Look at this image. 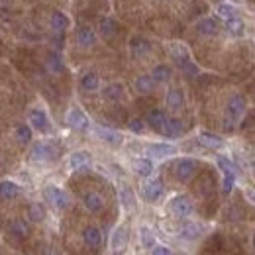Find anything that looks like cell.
I'll return each instance as SVG.
<instances>
[{"label":"cell","instance_id":"obj_1","mask_svg":"<svg viewBox=\"0 0 255 255\" xmlns=\"http://www.w3.org/2000/svg\"><path fill=\"white\" fill-rule=\"evenodd\" d=\"M248 110V98L240 93L230 96L228 104H226V116H224V129L226 131H234L236 124L242 120V116Z\"/></svg>","mask_w":255,"mask_h":255},{"label":"cell","instance_id":"obj_2","mask_svg":"<svg viewBox=\"0 0 255 255\" xmlns=\"http://www.w3.org/2000/svg\"><path fill=\"white\" fill-rule=\"evenodd\" d=\"M43 198H45V202H49L55 210H67L69 204H71L69 194H67L61 187H57V185H47V187L43 189Z\"/></svg>","mask_w":255,"mask_h":255},{"label":"cell","instance_id":"obj_3","mask_svg":"<svg viewBox=\"0 0 255 255\" xmlns=\"http://www.w3.org/2000/svg\"><path fill=\"white\" fill-rule=\"evenodd\" d=\"M75 41L83 49H93L96 43H98V33H96V30L91 24L81 22L77 26V30H75Z\"/></svg>","mask_w":255,"mask_h":255},{"label":"cell","instance_id":"obj_4","mask_svg":"<svg viewBox=\"0 0 255 255\" xmlns=\"http://www.w3.org/2000/svg\"><path fill=\"white\" fill-rule=\"evenodd\" d=\"M169 210L175 218H189L194 212V204L187 194H177L169 200Z\"/></svg>","mask_w":255,"mask_h":255},{"label":"cell","instance_id":"obj_5","mask_svg":"<svg viewBox=\"0 0 255 255\" xmlns=\"http://www.w3.org/2000/svg\"><path fill=\"white\" fill-rule=\"evenodd\" d=\"M173 171H175L177 181H181V183H189L192 177L196 175V171H198V161L192 159V157H183V159H177V161H175Z\"/></svg>","mask_w":255,"mask_h":255},{"label":"cell","instance_id":"obj_6","mask_svg":"<svg viewBox=\"0 0 255 255\" xmlns=\"http://www.w3.org/2000/svg\"><path fill=\"white\" fill-rule=\"evenodd\" d=\"M128 49H129L131 57L141 59V57H147L153 51V43L143 35H131L129 41H128Z\"/></svg>","mask_w":255,"mask_h":255},{"label":"cell","instance_id":"obj_7","mask_svg":"<svg viewBox=\"0 0 255 255\" xmlns=\"http://www.w3.org/2000/svg\"><path fill=\"white\" fill-rule=\"evenodd\" d=\"M220 30H222V24L214 16H204V18H198L194 22V32L202 37H214L220 33Z\"/></svg>","mask_w":255,"mask_h":255},{"label":"cell","instance_id":"obj_8","mask_svg":"<svg viewBox=\"0 0 255 255\" xmlns=\"http://www.w3.org/2000/svg\"><path fill=\"white\" fill-rule=\"evenodd\" d=\"M65 122H67V126L71 128V129H75V131H87L89 126H91L89 116H87L79 106L69 108V112H67V116H65Z\"/></svg>","mask_w":255,"mask_h":255},{"label":"cell","instance_id":"obj_9","mask_svg":"<svg viewBox=\"0 0 255 255\" xmlns=\"http://www.w3.org/2000/svg\"><path fill=\"white\" fill-rule=\"evenodd\" d=\"M28 122H30V128L39 131V133H49L51 131L49 116L43 108H32L30 114H28Z\"/></svg>","mask_w":255,"mask_h":255},{"label":"cell","instance_id":"obj_10","mask_svg":"<svg viewBox=\"0 0 255 255\" xmlns=\"http://www.w3.org/2000/svg\"><path fill=\"white\" fill-rule=\"evenodd\" d=\"M165 192V185H163V179H151L147 181L143 187H141V198L145 202H157Z\"/></svg>","mask_w":255,"mask_h":255},{"label":"cell","instance_id":"obj_11","mask_svg":"<svg viewBox=\"0 0 255 255\" xmlns=\"http://www.w3.org/2000/svg\"><path fill=\"white\" fill-rule=\"evenodd\" d=\"M6 232L14 240H28L30 234H32L30 224L26 222V220H22V218H12L10 222L6 224Z\"/></svg>","mask_w":255,"mask_h":255},{"label":"cell","instance_id":"obj_12","mask_svg":"<svg viewBox=\"0 0 255 255\" xmlns=\"http://www.w3.org/2000/svg\"><path fill=\"white\" fill-rule=\"evenodd\" d=\"M49 28L55 35H63L71 28V18L65 14L63 10H53L49 14Z\"/></svg>","mask_w":255,"mask_h":255},{"label":"cell","instance_id":"obj_13","mask_svg":"<svg viewBox=\"0 0 255 255\" xmlns=\"http://www.w3.org/2000/svg\"><path fill=\"white\" fill-rule=\"evenodd\" d=\"M165 104H167V108L173 110V112L183 110L185 104H187V98H185L183 89H179V87H171V89L167 91V95H165Z\"/></svg>","mask_w":255,"mask_h":255},{"label":"cell","instance_id":"obj_14","mask_svg":"<svg viewBox=\"0 0 255 255\" xmlns=\"http://www.w3.org/2000/svg\"><path fill=\"white\" fill-rule=\"evenodd\" d=\"M43 63H45V69L53 75H63L65 73V61H63V55L59 51H47L45 57H43Z\"/></svg>","mask_w":255,"mask_h":255},{"label":"cell","instance_id":"obj_15","mask_svg":"<svg viewBox=\"0 0 255 255\" xmlns=\"http://www.w3.org/2000/svg\"><path fill=\"white\" fill-rule=\"evenodd\" d=\"M159 133L165 135V137H169V139H175V137L185 133V124H183L181 118H169L167 116V120H165V124H163Z\"/></svg>","mask_w":255,"mask_h":255},{"label":"cell","instance_id":"obj_16","mask_svg":"<svg viewBox=\"0 0 255 255\" xmlns=\"http://www.w3.org/2000/svg\"><path fill=\"white\" fill-rule=\"evenodd\" d=\"M83 204L91 214H100L104 210V198L96 191H89L83 194Z\"/></svg>","mask_w":255,"mask_h":255},{"label":"cell","instance_id":"obj_17","mask_svg":"<svg viewBox=\"0 0 255 255\" xmlns=\"http://www.w3.org/2000/svg\"><path fill=\"white\" fill-rule=\"evenodd\" d=\"M165 120H167V112L163 110V108H151L149 112H147V116H145V126H149L153 131H157L159 133L163 124H165Z\"/></svg>","mask_w":255,"mask_h":255},{"label":"cell","instance_id":"obj_18","mask_svg":"<svg viewBox=\"0 0 255 255\" xmlns=\"http://www.w3.org/2000/svg\"><path fill=\"white\" fill-rule=\"evenodd\" d=\"M124 96H126V89L122 83H108L102 89V98L108 102H120L124 100Z\"/></svg>","mask_w":255,"mask_h":255},{"label":"cell","instance_id":"obj_19","mask_svg":"<svg viewBox=\"0 0 255 255\" xmlns=\"http://www.w3.org/2000/svg\"><path fill=\"white\" fill-rule=\"evenodd\" d=\"M91 161H93V157H91L89 151L79 149V151H73L69 155V167H71V171H83L91 165Z\"/></svg>","mask_w":255,"mask_h":255},{"label":"cell","instance_id":"obj_20","mask_svg":"<svg viewBox=\"0 0 255 255\" xmlns=\"http://www.w3.org/2000/svg\"><path fill=\"white\" fill-rule=\"evenodd\" d=\"M155 81L149 77V75H137L135 79H133V91L137 93V95H151L153 91H155Z\"/></svg>","mask_w":255,"mask_h":255},{"label":"cell","instance_id":"obj_21","mask_svg":"<svg viewBox=\"0 0 255 255\" xmlns=\"http://www.w3.org/2000/svg\"><path fill=\"white\" fill-rule=\"evenodd\" d=\"M79 87H81L83 93H96L100 89V77L96 75L95 71H87V73L81 75Z\"/></svg>","mask_w":255,"mask_h":255},{"label":"cell","instance_id":"obj_22","mask_svg":"<svg viewBox=\"0 0 255 255\" xmlns=\"http://www.w3.org/2000/svg\"><path fill=\"white\" fill-rule=\"evenodd\" d=\"M33 161H49L53 157V145L47 143V141H37L32 145V151H30Z\"/></svg>","mask_w":255,"mask_h":255},{"label":"cell","instance_id":"obj_23","mask_svg":"<svg viewBox=\"0 0 255 255\" xmlns=\"http://www.w3.org/2000/svg\"><path fill=\"white\" fill-rule=\"evenodd\" d=\"M149 77L155 81V85H165V83H169L173 79V67L167 63H157L151 69Z\"/></svg>","mask_w":255,"mask_h":255},{"label":"cell","instance_id":"obj_24","mask_svg":"<svg viewBox=\"0 0 255 255\" xmlns=\"http://www.w3.org/2000/svg\"><path fill=\"white\" fill-rule=\"evenodd\" d=\"M22 192V187L14 181H0V200L8 202V200H14L18 198Z\"/></svg>","mask_w":255,"mask_h":255},{"label":"cell","instance_id":"obj_25","mask_svg":"<svg viewBox=\"0 0 255 255\" xmlns=\"http://www.w3.org/2000/svg\"><path fill=\"white\" fill-rule=\"evenodd\" d=\"M26 216H28V220L33 224H41L45 220V216H47V210H45V206H43V202H30L28 204V208H26Z\"/></svg>","mask_w":255,"mask_h":255},{"label":"cell","instance_id":"obj_26","mask_svg":"<svg viewBox=\"0 0 255 255\" xmlns=\"http://www.w3.org/2000/svg\"><path fill=\"white\" fill-rule=\"evenodd\" d=\"M131 169H133V173H135V175H139V177L147 179V177H151V175H153L155 165H153V161L149 159V157H139V159L133 161Z\"/></svg>","mask_w":255,"mask_h":255},{"label":"cell","instance_id":"obj_27","mask_svg":"<svg viewBox=\"0 0 255 255\" xmlns=\"http://www.w3.org/2000/svg\"><path fill=\"white\" fill-rule=\"evenodd\" d=\"M14 137H16V141H18V145L26 147V145L32 143L33 129L30 128V124H18V126L14 128Z\"/></svg>","mask_w":255,"mask_h":255},{"label":"cell","instance_id":"obj_28","mask_svg":"<svg viewBox=\"0 0 255 255\" xmlns=\"http://www.w3.org/2000/svg\"><path fill=\"white\" fill-rule=\"evenodd\" d=\"M198 143L208 147V149H220L224 145V139L216 133H210V131H200L198 133Z\"/></svg>","mask_w":255,"mask_h":255},{"label":"cell","instance_id":"obj_29","mask_svg":"<svg viewBox=\"0 0 255 255\" xmlns=\"http://www.w3.org/2000/svg\"><path fill=\"white\" fill-rule=\"evenodd\" d=\"M177 151V147L173 145V143H151V145H147V153L151 155V157H169V155H173Z\"/></svg>","mask_w":255,"mask_h":255},{"label":"cell","instance_id":"obj_30","mask_svg":"<svg viewBox=\"0 0 255 255\" xmlns=\"http://www.w3.org/2000/svg\"><path fill=\"white\" fill-rule=\"evenodd\" d=\"M83 240H85V244L89 248H98L102 244V234H100V230L96 226H87L83 230Z\"/></svg>","mask_w":255,"mask_h":255},{"label":"cell","instance_id":"obj_31","mask_svg":"<svg viewBox=\"0 0 255 255\" xmlns=\"http://www.w3.org/2000/svg\"><path fill=\"white\" fill-rule=\"evenodd\" d=\"M171 57H173V61L177 63V67L181 69L183 65H187L191 61V55H189V51L181 45V43H175V45H171Z\"/></svg>","mask_w":255,"mask_h":255},{"label":"cell","instance_id":"obj_32","mask_svg":"<svg viewBox=\"0 0 255 255\" xmlns=\"http://www.w3.org/2000/svg\"><path fill=\"white\" fill-rule=\"evenodd\" d=\"M200 236H202V226H198V224L189 222L181 228V238H183L185 242H194V240H198Z\"/></svg>","mask_w":255,"mask_h":255},{"label":"cell","instance_id":"obj_33","mask_svg":"<svg viewBox=\"0 0 255 255\" xmlns=\"http://www.w3.org/2000/svg\"><path fill=\"white\" fill-rule=\"evenodd\" d=\"M118 32V24H116V20H112V18H100V22H98V32L102 37H112L114 33Z\"/></svg>","mask_w":255,"mask_h":255},{"label":"cell","instance_id":"obj_34","mask_svg":"<svg viewBox=\"0 0 255 255\" xmlns=\"http://www.w3.org/2000/svg\"><path fill=\"white\" fill-rule=\"evenodd\" d=\"M96 133H98V137H100L102 141H106V143H110V145H120V143L124 141L122 133L112 131V129H96Z\"/></svg>","mask_w":255,"mask_h":255},{"label":"cell","instance_id":"obj_35","mask_svg":"<svg viewBox=\"0 0 255 255\" xmlns=\"http://www.w3.org/2000/svg\"><path fill=\"white\" fill-rule=\"evenodd\" d=\"M128 244V232L124 226H120V228H116V232L112 234V250H124Z\"/></svg>","mask_w":255,"mask_h":255},{"label":"cell","instance_id":"obj_36","mask_svg":"<svg viewBox=\"0 0 255 255\" xmlns=\"http://www.w3.org/2000/svg\"><path fill=\"white\" fill-rule=\"evenodd\" d=\"M226 30L232 35H242L244 30H246V22L240 16H232V18L226 20Z\"/></svg>","mask_w":255,"mask_h":255},{"label":"cell","instance_id":"obj_37","mask_svg":"<svg viewBox=\"0 0 255 255\" xmlns=\"http://www.w3.org/2000/svg\"><path fill=\"white\" fill-rule=\"evenodd\" d=\"M139 240H141V246L145 250H151L155 246V236H153L151 228H147V226H141L139 228Z\"/></svg>","mask_w":255,"mask_h":255},{"label":"cell","instance_id":"obj_38","mask_svg":"<svg viewBox=\"0 0 255 255\" xmlns=\"http://www.w3.org/2000/svg\"><path fill=\"white\" fill-rule=\"evenodd\" d=\"M236 185V171H226L224 173V181H222V191L224 194H230L232 189Z\"/></svg>","mask_w":255,"mask_h":255},{"label":"cell","instance_id":"obj_39","mask_svg":"<svg viewBox=\"0 0 255 255\" xmlns=\"http://www.w3.org/2000/svg\"><path fill=\"white\" fill-rule=\"evenodd\" d=\"M128 129H129L131 133H143V131H145V122H143L141 118H131V120L128 122Z\"/></svg>","mask_w":255,"mask_h":255},{"label":"cell","instance_id":"obj_40","mask_svg":"<svg viewBox=\"0 0 255 255\" xmlns=\"http://www.w3.org/2000/svg\"><path fill=\"white\" fill-rule=\"evenodd\" d=\"M218 16L224 18V20H228V18L236 16V10H234L232 4H220V6H218Z\"/></svg>","mask_w":255,"mask_h":255},{"label":"cell","instance_id":"obj_41","mask_svg":"<svg viewBox=\"0 0 255 255\" xmlns=\"http://www.w3.org/2000/svg\"><path fill=\"white\" fill-rule=\"evenodd\" d=\"M151 255H173V252H171L167 246H157V244H155V246L151 248Z\"/></svg>","mask_w":255,"mask_h":255},{"label":"cell","instance_id":"obj_42","mask_svg":"<svg viewBox=\"0 0 255 255\" xmlns=\"http://www.w3.org/2000/svg\"><path fill=\"white\" fill-rule=\"evenodd\" d=\"M8 2H10V0H0V4H8Z\"/></svg>","mask_w":255,"mask_h":255}]
</instances>
